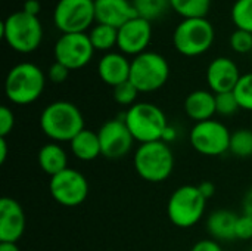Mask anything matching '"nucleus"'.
<instances>
[{
    "label": "nucleus",
    "mask_w": 252,
    "mask_h": 251,
    "mask_svg": "<svg viewBox=\"0 0 252 251\" xmlns=\"http://www.w3.org/2000/svg\"><path fill=\"white\" fill-rule=\"evenodd\" d=\"M40 129L52 142H71L84 130V115L80 108L69 101H55L40 114Z\"/></svg>",
    "instance_id": "f257e3e1"
},
{
    "label": "nucleus",
    "mask_w": 252,
    "mask_h": 251,
    "mask_svg": "<svg viewBox=\"0 0 252 251\" xmlns=\"http://www.w3.org/2000/svg\"><path fill=\"white\" fill-rule=\"evenodd\" d=\"M46 75L43 70L32 62H19L13 65L4 80V95L13 105H31L43 95Z\"/></svg>",
    "instance_id": "f03ea898"
},
{
    "label": "nucleus",
    "mask_w": 252,
    "mask_h": 251,
    "mask_svg": "<svg viewBox=\"0 0 252 251\" xmlns=\"http://www.w3.org/2000/svg\"><path fill=\"white\" fill-rule=\"evenodd\" d=\"M136 173L149 183L165 182L174 170V154L168 143L155 141L137 146L133 155Z\"/></svg>",
    "instance_id": "7ed1b4c3"
},
{
    "label": "nucleus",
    "mask_w": 252,
    "mask_h": 251,
    "mask_svg": "<svg viewBox=\"0 0 252 251\" xmlns=\"http://www.w3.org/2000/svg\"><path fill=\"white\" fill-rule=\"evenodd\" d=\"M6 44L18 53H31L43 41V25L38 16L30 15L22 9L6 16L0 31Z\"/></svg>",
    "instance_id": "20e7f679"
},
{
    "label": "nucleus",
    "mask_w": 252,
    "mask_h": 251,
    "mask_svg": "<svg viewBox=\"0 0 252 251\" xmlns=\"http://www.w3.org/2000/svg\"><path fill=\"white\" fill-rule=\"evenodd\" d=\"M123 120L134 141L140 145L162 141V135L168 127L165 112L158 105L151 102L134 104L126 111Z\"/></svg>",
    "instance_id": "39448f33"
},
{
    "label": "nucleus",
    "mask_w": 252,
    "mask_h": 251,
    "mask_svg": "<svg viewBox=\"0 0 252 251\" xmlns=\"http://www.w3.org/2000/svg\"><path fill=\"white\" fill-rule=\"evenodd\" d=\"M214 40L216 30L207 18L183 19L173 33L174 49L186 58H196L207 53L214 44Z\"/></svg>",
    "instance_id": "423d86ee"
},
{
    "label": "nucleus",
    "mask_w": 252,
    "mask_h": 251,
    "mask_svg": "<svg viewBox=\"0 0 252 251\" xmlns=\"http://www.w3.org/2000/svg\"><path fill=\"white\" fill-rule=\"evenodd\" d=\"M207 200L201 194L198 185H183L179 186L168 198L167 216L170 222L180 228H193L205 215Z\"/></svg>",
    "instance_id": "0eeeda50"
},
{
    "label": "nucleus",
    "mask_w": 252,
    "mask_h": 251,
    "mask_svg": "<svg viewBox=\"0 0 252 251\" xmlns=\"http://www.w3.org/2000/svg\"><path fill=\"white\" fill-rule=\"evenodd\" d=\"M170 78L168 61L158 52L146 50L131 59L130 81L140 93H152L167 84Z\"/></svg>",
    "instance_id": "6e6552de"
},
{
    "label": "nucleus",
    "mask_w": 252,
    "mask_h": 251,
    "mask_svg": "<svg viewBox=\"0 0 252 251\" xmlns=\"http://www.w3.org/2000/svg\"><path fill=\"white\" fill-rule=\"evenodd\" d=\"M232 132L219 120H207L195 123L189 132L192 148L204 157H220L229 152Z\"/></svg>",
    "instance_id": "1a4fd4ad"
},
{
    "label": "nucleus",
    "mask_w": 252,
    "mask_h": 251,
    "mask_svg": "<svg viewBox=\"0 0 252 251\" xmlns=\"http://www.w3.org/2000/svg\"><path fill=\"white\" fill-rule=\"evenodd\" d=\"M94 21V0H58L53 9V24L62 34L86 33Z\"/></svg>",
    "instance_id": "9d476101"
},
{
    "label": "nucleus",
    "mask_w": 252,
    "mask_h": 251,
    "mask_svg": "<svg viewBox=\"0 0 252 251\" xmlns=\"http://www.w3.org/2000/svg\"><path fill=\"white\" fill-rule=\"evenodd\" d=\"M49 192L59 206L74 209L87 200L89 182L81 172L68 167L50 178Z\"/></svg>",
    "instance_id": "9b49d317"
},
{
    "label": "nucleus",
    "mask_w": 252,
    "mask_h": 251,
    "mask_svg": "<svg viewBox=\"0 0 252 251\" xmlns=\"http://www.w3.org/2000/svg\"><path fill=\"white\" fill-rule=\"evenodd\" d=\"M94 47L87 33L61 34L53 46L55 61L65 65L69 71H77L90 64Z\"/></svg>",
    "instance_id": "f8f14e48"
},
{
    "label": "nucleus",
    "mask_w": 252,
    "mask_h": 251,
    "mask_svg": "<svg viewBox=\"0 0 252 251\" xmlns=\"http://www.w3.org/2000/svg\"><path fill=\"white\" fill-rule=\"evenodd\" d=\"M97 136L102 155L108 160H121L127 157L136 142L123 118L105 121L97 130Z\"/></svg>",
    "instance_id": "ddd939ff"
},
{
    "label": "nucleus",
    "mask_w": 252,
    "mask_h": 251,
    "mask_svg": "<svg viewBox=\"0 0 252 251\" xmlns=\"http://www.w3.org/2000/svg\"><path fill=\"white\" fill-rule=\"evenodd\" d=\"M152 40V22L136 16L118 28V49L126 56H137L146 52Z\"/></svg>",
    "instance_id": "4468645a"
},
{
    "label": "nucleus",
    "mask_w": 252,
    "mask_h": 251,
    "mask_svg": "<svg viewBox=\"0 0 252 251\" xmlns=\"http://www.w3.org/2000/svg\"><path fill=\"white\" fill-rule=\"evenodd\" d=\"M241 77L242 74L238 64L227 56H219L213 59L205 72L208 90H211L214 95L233 92Z\"/></svg>",
    "instance_id": "2eb2a0df"
},
{
    "label": "nucleus",
    "mask_w": 252,
    "mask_h": 251,
    "mask_svg": "<svg viewBox=\"0 0 252 251\" xmlns=\"http://www.w3.org/2000/svg\"><path fill=\"white\" fill-rule=\"evenodd\" d=\"M27 219L22 206L10 198L0 200V243H18L25 232Z\"/></svg>",
    "instance_id": "dca6fc26"
},
{
    "label": "nucleus",
    "mask_w": 252,
    "mask_h": 251,
    "mask_svg": "<svg viewBox=\"0 0 252 251\" xmlns=\"http://www.w3.org/2000/svg\"><path fill=\"white\" fill-rule=\"evenodd\" d=\"M94 12L96 22L114 28H120L137 16L131 0H94Z\"/></svg>",
    "instance_id": "f3484780"
},
{
    "label": "nucleus",
    "mask_w": 252,
    "mask_h": 251,
    "mask_svg": "<svg viewBox=\"0 0 252 251\" xmlns=\"http://www.w3.org/2000/svg\"><path fill=\"white\" fill-rule=\"evenodd\" d=\"M131 61L121 52H108L97 62L99 78L112 89L130 80Z\"/></svg>",
    "instance_id": "a211bd4d"
},
{
    "label": "nucleus",
    "mask_w": 252,
    "mask_h": 251,
    "mask_svg": "<svg viewBox=\"0 0 252 251\" xmlns=\"http://www.w3.org/2000/svg\"><path fill=\"white\" fill-rule=\"evenodd\" d=\"M183 109L186 115L195 123L207 121L214 118L216 111V95L211 90L198 89L190 92L183 104Z\"/></svg>",
    "instance_id": "6ab92c4d"
},
{
    "label": "nucleus",
    "mask_w": 252,
    "mask_h": 251,
    "mask_svg": "<svg viewBox=\"0 0 252 251\" xmlns=\"http://www.w3.org/2000/svg\"><path fill=\"white\" fill-rule=\"evenodd\" d=\"M238 215L232 210L226 209H219L210 213L207 217V232L208 235L221 243V241H233L236 240L235 231H236V222H238Z\"/></svg>",
    "instance_id": "aec40b11"
},
{
    "label": "nucleus",
    "mask_w": 252,
    "mask_h": 251,
    "mask_svg": "<svg viewBox=\"0 0 252 251\" xmlns=\"http://www.w3.org/2000/svg\"><path fill=\"white\" fill-rule=\"evenodd\" d=\"M69 149L74 158L89 163L96 160L97 157L102 155L100 149V142L97 132H93L90 129L81 130L71 142H69Z\"/></svg>",
    "instance_id": "412c9836"
},
{
    "label": "nucleus",
    "mask_w": 252,
    "mask_h": 251,
    "mask_svg": "<svg viewBox=\"0 0 252 251\" xmlns=\"http://www.w3.org/2000/svg\"><path fill=\"white\" fill-rule=\"evenodd\" d=\"M37 161L41 172H44L50 178L68 169L66 151L56 142H49L43 145L38 151Z\"/></svg>",
    "instance_id": "4be33fe9"
},
{
    "label": "nucleus",
    "mask_w": 252,
    "mask_h": 251,
    "mask_svg": "<svg viewBox=\"0 0 252 251\" xmlns=\"http://www.w3.org/2000/svg\"><path fill=\"white\" fill-rule=\"evenodd\" d=\"M89 38L94 50L108 53L118 43V28L96 22V25H93L89 31Z\"/></svg>",
    "instance_id": "5701e85b"
},
{
    "label": "nucleus",
    "mask_w": 252,
    "mask_h": 251,
    "mask_svg": "<svg viewBox=\"0 0 252 251\" xmlns=\"http://www.w3.org/2000/svg\"><path fill=\"white\" fill-rule=\"evenodd\" d=\"M213 0H170L171 9L183 19L207 18Z\"/></svg>",
    "instance_id": "b1692460"
},
{
    "label": "nucleus",
    "mask_w": 252,
    "mask_h": 251,
    "mask_svg": "<svg viewBox=\"0 0 252 251\" xmlns=\"http://www.w3.org/2000/svg\"><path fill=\"white\" fill-rule=\"evenodd\" d=\"M137 16L152 22L164 16L170 9V0H131Z\"/></svg>",
    "instance_id": "393cba45"
},
{
    "label": "nucleus",
    "mask_w": 252,
    "mask_h": 251,
    "mask_svg": "<svg viewBox=\"0 0 252 251\" xmlns=\"http://www.w3.org/2000/svg\"><path fill=\"white\" fill-rule=\"evenodd\" d=\"M229 152L235 157L247 160L252 157V129H238L230 136Z\"/></svg>",
    "instance_id": "a878e982"
},
{
    "label": "nucleus",
    "mask_w": 252,
    "mask_h": 251,
    "mask_svg": "<svg viewBox=\"0 0 252 251\" xmlns=\"http://www.w3.org/2000/svg\"><path fill=\"white\" fill-rule=\"evenodd\" d=\"M230 18L238 30L252 34V0H236L232 6Z\"/></svg>",
    "instance_id": "bb28decb"
},
{
    "label": "nucleus",
    "mask_w": 252,
    "mask_h": 251,
    "mask_svg": "<svg viewBox=\"0 0 252 251\" xmlns=\"http://www.w3.org/2000/svg\"><path fill=\"white\" fill-rule=\"evenodd\" d=\"M233 93L236 96L241 109L252 112V72L242 74Z\"/></svg>",
    "instance_id": "cd10ccee"
},
{
    "label": "nucleus",
    "mask_w": 252,
    "mask_h": 251,
    "mask_svg": "<svg viewBox=\"0 0 252 251\" xmlns=\"http://www.w3.org/2000/svg\"><path fill=\"white\" fill-rule=\"evenodd\" d=\"M139 90H137V87L128 80V81H126V83H123V84H120V86H117V87H114V92H112V95H114V101L118 104V105H123V107H133L134 104H137L136 101H137V96H139Z\"/></svg>",
    "instance_id": "c85d7f7f"
},
{
    "label": "nucleus",
    "mask_w": 252,
    "mask_h": 251,
    "mask_svg": "<svg viewBox=\"0 0 252 251\" xmlns=\"http://www.w3.org/2000/svg\"><path fill=\"white\" fill-rule=\"evenodd\" d=\"M241 109L233 92L216 95V111L220 117H232Z\"/></svg>",
    "instance_id": "c756f323"
},
{
    "label": "nucleus",
    "mask_w": 252,
    "mask_h": 251,
    "mask_svg": "<svg viewBox=\"0 0 252 251\" xmlns=\"http://www.w3.org/2000/svg\"><path fill=\"white\" fill-rule=\"evenodd\" d=\"M229 44L232 47L233 52L241 53V55H247L252 52V34L244 30H235L230 34L229 38Z\"/></svg>",
    "instance_id": "7c9ffc66"
},
{
    "label": "nucleus",
    "mask_w": 252,
    "mask_h": 251,
    "mask_svg": "<svg viewBox=\"0 0 252 251\" xmlns=\"http://www.w3.org/2000/svg\"><path fill=\"white\" fill-rule=\"evenodd\" d=\"M13 127H15L13 111L9 107L1 105L0 107V138H7V135L12 133Z\"/></svg>",
    "instance_id": "2f4dec72"
},
{
    "label": "nucleus",
    "mask_w": 252,
    "mask_h": 251,
    "mask_svg": "<svg viewBox=\"0 0 252 251\" xmlns=\"http://www.w3.org/2000/svg\"><path fill=\"white\" fill-rule=\"evenodd\" d=\"M235 235L239 241H252V217L247 215H241L238 217Z\"/></svg>",
    "instance_id": "473e14b6"
},
{
    "label": "nucleus",
    "mask_w": 252,
    "mask_h": 251,
    "mask_svg": "<svg viewBox=\"0 0 252 251\" xmlns=\"http://www.w3.org/2000/svg\"><path fill=\"white\" fill-rule=\"evenodd\" d=\"M69 72H71V71H69L65 65H62V64H59V62L55 61V62L49 67L47 78H49L52 83H55V84H61V83H63V81L68 78Z\"/></svg>",
    "instance_id": "72a5a7b5"
},
{
    "label": "nucleus",
    "mask_w": 252,
    "mask_h": 251,
    "mask_svg": "<svg viewBox=\"0 0 252 251\" xmlns=\"http://www.w3.org/2000/svg\"><path fill=\"white\" fill-rule=\"evenodd\" d=\"M190 251H224L221 244L213 238H205V240H199L198 243L193 244V247Z\"/></svg>",
    "instance_id": "f704fd0d"
},
{
    "label": "nucleus",
    "mask_w": 252,
    "mask_h": 251,
    "mask_svg": "<svg viewBox=\"0 0 252 251\" xmlns=\"http://www.w3.org/2000/svg\"><path fill=\"white\" fill-rule=\"evenodd\" d=\"M198 188H199L201 194L204 195V198H205L207 201H208L211 197H214V194H216V185H214L213 182H210V180L201 182V183L198 185Z\"/></svg>",
    "instance_id": "c9c22d12"
},
{
    "label": "nucleus",
    "mask_w": 252,
    "mask_h": 251,
    "mask_svg": "<svg viewBox=\"0 0 252 251\" xmlns=\"http://www.w3.org/2000/svg\"><path fill=\"white\" fill-rule=\"evenodd\" d=\"M40 1L38 0H25L24 4H22V10L30 13V15H34V16H38V12H40Z\"/></svg>",
    "instance_id": "e433bc0d"
},
{
    "label": "nucleus",
    "mask_w": 252,
    "mask_h": 251,
    "mask_svg": "<svg viewBox=\"0 0 252 251\" xmlns=\"http://www.w3.org/2000/svg\"><path fill=\"white\" fill-rule=\"evenodd\" d=\"M242 215H247L252 217V188L245 194L244 200H242Z\"/></svg>",
    "instance_id": "4c0bfd02"
},
{
    "label": "nucleus",
    "mask_w": 252,
    "mask_h": 251,
    "mask_svg": "<svg viewBox=\"0 0 252 251\" xmlns=\"http://www.w3.org/2000/svg\"><path fill=\"white\" fill-rule=\"evenodd\" d=\"M177 139V130H176V127H173L171 124H168V127L165 129V132H164V135H162V141L165 142V143H171V142H174Z\"/></svg>",
    "instance_id": "58836bf2"
},
{
    "label": "nucleus",
    "mask_w": 252,
    "mask_h": 251,
    "mask_svg": "<svg viewBox=\"0 0 252 251\" xmlns=\"http://www.w3.org/2000/svg\"><path fill=\"white\" fill-rule=\"evenodd\" d=\"M7 141L6 138H0V164H4L6 163V158H7Z\"/></svg>",
    "instance_id": "ea45409f"
},
{
    "label": "nucleus",
    "mask_w": 252,
    "mask_h": 251,
    "mask_svg": "<svg viewBox=\"0 0 252 251\" xmlns=\"http://www.w3.org/2000/svg\"><path fill=\"white\" fill-rule=\"evenodd\" d=\"M0 251H19L16 243H0Z\"/></svg>",
    "instance_id": "a19ab883"
},
{
    "label": "nucleus",
    "mask_w": 252,
    "mask_h": 251,
    "mask_svg": "<svg viewBox=\"0 0 252 251\" xmlns=\"http://www.w3.org/2000/svg\"><path fill=\"white\" fill-rule=\"evenodd\" d=\"M251 55H252V52H251Z\"/></svg>",
    "instance_id": "79ce46f5"
}]
</instances>
